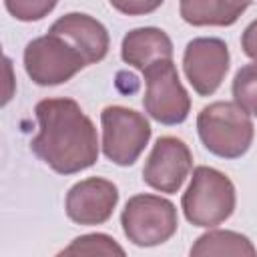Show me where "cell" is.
<instances>
[{
    "label": "cell",
    "instance_id": "obj_1",
    "mask_svg": "<svg viewBox=\"0 0 257 257\" xmlns=\"http://www.w3.org/2000/svg\"><path fill=\"white\" fill-rule=\"evenodd\" d=\"M38 135L30 151L58 175H74L98 161L94 122L72 98H44L34 106Z\"/></svg>",
    "mask_w": 257,
    "mask_h": 257
},
{
    "label": "cell",
    "instance_id": "obj_2",
    "mask_svg": "<svg viewBox=\"0 0 257 257\" xmlns=\"http://www.w3.org/2000/svg\"><path fill=\"white\" fill-rule=\"evenodd\" d=\"M197 133L209 153L221 159L243 157L255 137L251 114L235 100H217L203 106L197 114Z\"/></svg>",
    "mask_w": 257,
    "mask_h": 257
},
{
    "label": "cell",
    "instance_id": "obj_3",
    "mask_svg": "<svg viewBox=\"0 0 257 257\" xmlns=\"http://www.w3.org/2000/svg\"><path fill=\"white\" fill-rule=\"evenodd\" d=\"M237 195L233 181L213 169V167H195L191 183L181 199V209L185 219L195 227H217L225 223L235 211Z\"/></svg>",
    "mask_w": 257,
    "mask_h": 257
},
{
    "label": "cell",
    "instance_id": "obj_4",
    "mask_svg": "<svg viewBox=\"0 0 257 257\" xmlns=\"http://www.w3.org/2000/svg\"><path fill=\"white\" fill-rule=\"evenodd\" d=\"M120 225L133 245L157 247L177 233V207L161 195L141 193L126 201L120 213Z\"/></svg>",
    "mask_w": 257,
    "mask_h": 257
},
{
    "label": "cell",
    "instance_id": "obj_5",
    "mask_svg": "<svg viewBox=\"0 0 257 257\" xmlns=\"http://www.w3.org/2000/svg\"><path fill=\"white\" fill-rule=\"evenodd\" d=\"M100 124L102 153L118 167L135 165L153 135V128L143 112L120 104L104 106L100 112Z\"/></svg>",
    "mask_w": 257,
    "mask_h": 257
},
{
    "label": "cell",
    "instance_id": "obj_6",
    "mask_svg": "<svg viewBox=\"0 0 257 257\" xmlns=\"http://www.w3.org/2000/svg\"><path fill=\"white\" fill-rule=\"evenodd\" d=\"M145 112L161 124H181L191 110V96L183 86L173 58L157 60L143 70Z\"/></svg>",
    "mask_w": 257,
    "mask_h": 257
},
{
    "label": "cell",
    "instance_id": "obj_7",
    "mask_svg": "<svg viewBox=\"0 0 257 257\" xmlns=\"http://www.w3.org/2000/svg\"><path fill=\"white\" fill-rule=\"evenodd\" d=\"M86 64L84 56L62 36L48 32L30 40L24 48V70L38 86L68 82Z\"/></svg>",
    "mask_w": 257,
    "mask_h": 257
},
{
    "label": "cell",
    "instance_id": "obj_8",
    "mask_svg": "<svg viewBox=\"0 0 257 257\" xmlns=\"http://www.w3.org/2000/svg\"><path fill=\"white\" fill-rule=\"evenodd\" d=\"M231 54L229 46L221 38L201 36L193 38L183 52V70L199 96H211L217 92L229 70Z\"/></svg>",
    "mask_w": 257,
    "mask_h": 257
},
{
    "label": "cell",
    "instance_id": "obj_9",
    "mask_svg": "<svg viewBox=\"0 0 257 257\" xmlns=\"http://www.w3.org/2000/svg\"><path fill=\"white\" fill-rule=\"evenodd\" d=\"M193 169V155L185 141L177 137H159L153 145L145 167L143 181L161 193H177Z\"/></svg>",
    "mask_w": 257,
    "mask_h": 257
},
{
    "label": "cell",
    "instance_id": "obj_10",
    "mask_svg": "<svg viewBox=\"0 0 257 257\" xmlns=\"http://www.w3.org/2000/svg\"><path fill=\"white\" fill-rule=\"evenodd\" d=\"M118 203V189L102 177H88L74 183L64 199L66 217L76 225H102L112 217Z\"/></svg>",
    "mask_w": 257,
    "mask_h": 257
},
{
    "label": "cell",
    "instance_id": "obj_11",
    "mask_svg": "<svg viewBox=\"0 0 257 257\" xmlns=\"http://www.w3.org/2000/svg\"><path fill=\"white\" fill-rule=\"evenodd\" d=\"M48 32L62 36L66 42H70L86 60V64H96L108 54L110 38L108 30L102 22L92 18L90 14L82 12H68L60 16Z\"/></svg>",
    "mask_w": 257,
    "mask_h": 257
},
{
    "label": "cell",
    "instance_id": "obj_12",
    "mask_svg": "<svg viewBox=\"0 0 257 257\" xmlns=\"http://www.w3.org/2000/svg\"><path fill=\"white\" fill-rule=\"evenodd\" d=\"M120 58L143 72L157 60L173 58V42L169 34L157 26L133 28L122 38Z\"/></svg>",
    "mask_w": 257,
    "mask_h": 257
},
{
    "label": "cell",
    "instance_id": "obj_13",
    "mask_svg": "<svg viewBox=\"0 0 257 257\" xmlns=\"http://www.w3.org/2000/svg\"><path fill=\"white\" fill-rule=\"evenodd\" d=\"M251 0H179V14L191 26H231Z\"/></svg>",
    "mask_w": 257,
    "mask_h": 257
},
{
    "label": "cell",
    "instance_id": "obj_14",
    "mask_svg": "<svg viewBox=\"0 0 257 257\" xmlns=\"http://www.w3.org/2000/svg\"><path fill=\"white\" fill-rule=\"evenodd\" d=\"M193 257H213V255H235V257H255L257 249L251 243L247 235H241L237 231H223L213 229L203 233L191 247Z\"/></svg>",
    "mask_w": 257,
    "mask_h": 257
},
{
    "label": "cell",
    "instance_id": "obj_15",
    "mask_svg": "<svg viewBox=\"0 0 257 257\" xmlns=\"http://www.w3.org/2000/svg\"><path fill=\"white\" fill-rule=\"evenodd\" d=\"M231 92H233V100L245 112L257 118V60L243 64L235 72Z\"/></svg>",
    "mask_w": 257,
    "mask_h": 257
},
{
    "label": "cell",
    "instance_id": "obj_16",
    "mask_svg": "<svg viewBox=\"0 0 257 257\" xmlns=\"http://www.w3.org/2000/svg\"><path fill=\"white\" fill-rule=\"evenodd\" d=\"M60 255H124V249L104 233H88L76 237Z\"/></svg>",
    "mask_w": 257,
    "mask_h": 257
},
{
    "label": "cell",
    "instance_id": "obj_17",
    "mask_svg": "<svg viewBox=\"0 0 257 257\" xmlns=\"http://www.w3.org/2000/svg\"><path fill=\"white\" fill-rule=\"evenodd\" d=\"M58 0H4L8 14L20 22H36L56 8Z\"/></svg>",
    "mask_w": 257,
    "mask_h": 257
},
{
    "label": "cell",
    "instance_id": "obj_18",
    "mask_svg": "<svg viewBox=\"0 0 257 257\" xmlns=\"http://www.w3.org/2000/svg\"><path fill=\"white\" fill-rule=\"evenodd\" d=\"M110 6L126 16H143V14H151L157 8H161V4L165 0H108Z\"/></svg>",
    "mask_w": 257,
    "mask_h": 257
},
{
    "label": "cell",
    "instance_id": "obj_19",
    "mask_svg": "<svg viewBox=\"0 0 257 257\" xmlns=\"http://www.w3.org/2000/svg\"><path fill=\"white\" fill-rule=\"evenodd\" d=\"M241 48H243L245 56L257 60V20L247 24V28L243 30V34H241Z\"/></svg>",
    "mask_w": 257,
    "mask_h": 257
}]
</instances>
